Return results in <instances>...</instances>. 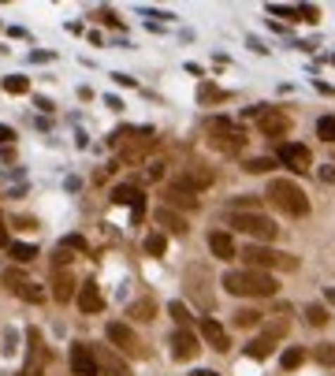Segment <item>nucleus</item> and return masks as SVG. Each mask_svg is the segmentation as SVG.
I'll return each mask as SVG.
<instances>
[{
  "instance_id": "nucleus-1",
  "label": "nucleus",
  "mask_w": 335,
  "mask_h": 376,
  "mask_svg": "<svg viewBox=\"0 0 335 376\" xmlns=\"http://www.w3.org/2000/svg\"><path fill=\"white\" fill-rule=\"evenodd\" d=\"M224 287H227V294H239V298H272L279 283L268 276V272L242 268V272H227Z\"/></svg>"
},
{
  "instance_id": "nucleus-2",
  "label": "nucleus",
  "mask_w": 335,
  "mask_h": 376,
  "mask_svg": "<svg viewBox=\"0 0 335 376\" xmlns=\"http://www.w3.org/2000/svg\"><path fill=\"white\" fill-rule=\"evenodd\" d=\"M265 198L272 201L279 213H287V216H305V213H309L305 190H302L298 183H291V179H272V183H268V194H265Z\"/></svg>"
},
{
  "instance_id": "nucleus-3",
  "label": "nucleus",
  "mask_w": 335,
  "mask_h": 376,
  "mask_svg": "<svg viewBox=\"0 0 335 376\" xmlns=\"http://www.w3.org/2000/svg\"><path fill=\"white\" fill-rule=\"evenodd\" d=\"M242 261H246V268L253 272H268V268H298V257H291V253H276V250H268V246H246L242 250Z\"/></svg>"
},
{
  "instance_id": "nucleus-4",
  "label": "nucleus",
  "mask_w": 335,
  "mask_h": 376,
  "mask_svg": "<svg viewBox=\"0 0 335 376\" xmlns=\"http://www.w3.org/2000/svg\"><path fill=\"white\" fill-rule=\"evenodd\" d=\"M283 335H287V317H279V320H268V324H265V332L257 335V339H250L246 346H242V354H246V358H253V361H265V358L276 350V343L283 339Z\"/></svg>"
},
{
  "instance_id": "nucleus-5",
  "label": "nucleus",
  "mask_w": 335,
  "mask_h": 376,
  "mask_svg": "<svg viewBox=\"0 0 335 376\" xmlns=\"http://www.w3.org/2000/svg\"><path fill=\"white\" fill-rule=\"evenodd\" d=\"M231 227L242 231V235H253L257 242H272L276 239V220H268L261 213H231Z\"/></svg>"
},
{
  "instance_id": "nucleus-6",
  "label": "nucleus",
  "mask_w": 335,
  "mask_h": 376,
  "mask_svg": "<svg viewBox=\"0 0 335 376\" xmlns=\"http://www.w3.org/2000/svg\"><path fill=\"white\" fill-rule=\"evenodd\" d=\"M246 115H250V120H257V131H261L265 138H283V134L291 131L287 112H279V108H250Z\"/></svg>"
},
{
  "instance_id": "nucleus-7",
  "label": "nucleus",
  "mask_w": 335,
  "mask_h": 376,
  "mask_svg": "<svg viewBox=\"0 0 335 376\" xmlns=\"http://www.w3.org/2000/svg\"><path fill=\"white\" fill-rule=\"evenodd\" d=\"M276 157H279V164H283V168H291V172H298V175H302V172H309V164H313L309 149H305V146H298V142H283Z\"/></svg>"
},
{
  "instance_id": "nucleus-8",
  "label": "nucleus",
  "mask_w": 335,
  "mask_h": 376,
  "mask_svg": "<svg viewBox=\"0 0 335 376\" xmlns=\"http://www.w3.org/2000/svg\"><path fill=\"white\" fill-rule=\"evenodd\" d=\"M105 335H108V343L112 346H120L123 354H131V358H138L141 354V343H138V335L127 328V324H120V320H112L108 328H105Z\"/></svg>"
},
{
  "instance_id": "nucleus-9",
  "label": "nucleus",
  "mask_w": 335,
  "mask_h": 376,
  "mask_svg": "<svg viewBox=\"0 0 335 376\" xmlns=\"http://www.w3.org/2000/svg\"><path fill=\"white\" fill-rule=\"evenodd\" d=\"M209 134H213V146H216V149H227V153L242 149V142H246L227 120H213V123H209Z\"/></svg>"
},
{
  "instance_id": "nucleus-10",
  "label": "nucleus",
  "mask_w": 335,
  "mask_h": 376,
  "mask_svg": "<svg viewBox=\"0 0 335 376\" xmlns=\"http://www.w3.org/2000/svg\"><path fill=\"white\" fill-rule=\"evenodd\" d=\"M4 283H8V287L15 291L19 298H27V302H45V291L37 287L34 280H27V276H23L19 268H8V272H4Z\"/></svg>"
},
{
  "instance_id": "nucleus-11",
  "label": "nucleus",
  "mask_w": 335,
  "mask_h": 376,
  "mask_svg": "<svg viewBox=\"0 0 335 376\" xmlns=\"http://www.w3.org/2000/svg\"><path fill=\"white\" fill-rule=\"evenodd\" d=\"M71 369L75 376H97V358H94V346L89 343H75L71 346Z\"/></svg>"
},
{
  "instance_id": "nucleus-12",
  "label": "nucleus",
  "mask_w": 335,
  "mask_h": 376,
  "mask_svg": "<svg viewBox=\"0 0 335 376\" xmlns=\"http://www.w3.org/2000/svg\"><path fill=\"white\" fill-rule=\"evenodd\" d=\"M213 179H216V175H213V168H205V164H190L187 172L175 179V183L198 194V190H205V187H213Z\"/></svg>"
},
{
  "instance_id": "nucleus-13",
  "label": "nucleus",
  "mask_w": 335,
  "mask_h": 376,
  "mask_svg": "<svg viewBox=\"0 0 335 376\" xmlns=\"http://www.w3.org/2000/svg\"><path fill=\"white\" fill-rule=\"evenodd\" d=\"M112 201H115V205H131L134 224L141 220V213H146V194H141L138 187H115V190H112Z\"/></svg>"
},
{
  "instance_id": "nucleus-14",
  "label": "nucleus",
  "mask_w": 335,
  "mask_h": 376,
  "mask_svg": "<svg viewBox=\"0 0 335 376\" xmlns=\"http://www.w3.org/2000/svg\"><path fill=\"white\" fill-rule=\"evenodd\" d=\"M201 350V343H198V335L194 332H187V328H179L175 335H172V354L179 358V361H190Z\"/></svg>"
},
{
  "instance_id": "nucleus-15",
  "label": "nucleus",
  "mask_w": 335,
  "mask_h": 376,
  "mask_svg": "<svg viewBox=\"0 0 335 376\" xmlns=\"http://www.w3.org/2000/svg\"><path fill=\"white\" fill-rule=\"evenodd\" d=\"M164 201H168V209H198V194L194 190H187V187H179V183H168V194H164Z\"/></svg>"
},
{
  "instance_id": "nucleus-16",
  "label": "nucleus",
  "mask_w": 335,
  "mask_h": 376,
  "mask_svg": "<svg viewBox=\"0 0 335 376\" xmlns=\"http://www.w3.org/2000/svg\"><path fill=\"white\" fill-rule=\"evenodd\" d=\"M79 309H82V313H101V309H105V298H101L94 280H86L79 287Z\"/></svg>"
},
{
  "instance_id": "nucleus-17",
  "label": "nucleus",
  "mask_w": 335,
  "mask_h": 376,
  "mask_svg": "<svg viewBox=\"0 0 335 376\" xmlns=\"http://www.w3.org/2000/svg\"><path fill=\"white\" fill-rule=\"evenodd\" d=\"M19 376H45V350H42V335L30 332V361Z\"/></svg>"
},
{
  "instance_id": "nucleus-18",
  "label": "nucleus",
  "mask_w": 335,
  "mask_h": 376,
  "mask_svg": "<svg viewBox=\"0 0 335 376\" xmlns=\"http://www.w3.org/2000/svg\"><path fill=\"white\" fill-rule=\"evenodd\" d=\"M94 358H97V369H105V372H112V376H127V372H131V369H127V361L115 358L108 346H97Z\"/></svg>"
},
{
  "instance_id": "nucleus-19",
  "label": "nucleus",
  "mask_w": 335,
  "mask_h": 376,
  "mask_svg": "<svg viewBox=\"0 0 335 376\" xmlns=\"http://www.w3.org/2000/svg\"><path fill=\"white\" fill-rule=\"evenodd\" d=\"M201 335L209 339V346H216V350H227V332H224V324H220V320L205 317V320H201Z\"/></svg>"
},
{
  "instance_id": "nucleus-20",
  "label": "nucleus",
  "mask_w": 335,
  "mask_h": 376,
  "mask_svg": "<svg viewBox=\"0 0 335 376\" xmlns=\"http://www.w3.org/2000/svg\"><path fill=\"white\" fill-rule=\"evenodd\" d=\"M157 224H160V227H168L172 235H187V220L179 216L175 209H168V205H164V209H157Z\"/></svg>"
},
{
  "instance_id": "nucleus-21",
  "label": "nucleus",
  "mask_w": 335,
  "mask_h": 376,
  "mask_svg": "<svg viewBox=\"0 0 335 376\" xmlns=\"http://www.w3.org/2000/svg\"><path fill=\"white\" fill-rule=\"evenodd\" d=\"M209 250L220 257V261H231V257H235V242H231V235H224V231H213V235H209Z\"/></svg>"
},
{
  "instance_id": "nucleus-22",
  "label": "nucleus",
  "mask_w": 335,
  "mask_h": 376,
  "mask_svg": "<svg viewBox=\"0 0 335 376\" xmlns=\"http://www.w3.org/2000/svg\"><path fill=\"white\" fill-rule=\"evenodd\" d=\"M75 287H79V283H75L68 272H56V280H53V298H56V302H71V298H75Z\"/></svg>"
},
{
  "instance_id": "nucleus-23",
  "label": "nucleus",
  "mask_w": 335,
  "mask_h": 376,
  "mask_svg": "<svg viewBox=\"0 0 335 376\" xmlns=\"http://www.w3.org/2000/svg\"><path fill=\"white\" fill-rule=\"evenodd\" d=\"M153 313H157V302H153V298H138V302H131V317L134 320H153Z\"/></svg>"
},
{
  "instance_id": "nucleus-24",
  "label": "nucleus",
  "mask_w": 335,
  "mask_h": 376,
  "mask_svg": "<svg viewBox=\"0 0 335 376\" xmlns=\"http://www.w3.org/2000/svg\"><path fill=\"white\" fill-rule=\"evenodd\" d=\"M11 257H15L19 265H27V261H34V257H37V246H30V242H11Z\"/></svg>"
},
{
  "instance_id": "nucleus-25",
  "label": "nucleus",
  "mask_w": 335,
  "mask_h": 376,
  "mask_svg": "<svg viewBox=\"0 0 335 376\" xmlns=\"http://www.w3.org/2000/svg\"><path fill=\"white\" fill-rule=\"evenodd\" d=\"M198 101L213 105V101H227V94H224V89H216L213 82H201V86H198Z\"/></svg>"
},
{
  "instance_id": "nucleus-26",
  "label": "nucleus",
  "mask_w": 335,
  "mask_h": 376,
  "mask_svg": "<svg viewBox=\"0 0 335 376\" xmlns=\"http://www.w3.org/2000/svg\"><path fill=\"white\" fill-rule=\"evenodd\" d=\"M317 138L320 142H335V115H320L317 120Z\"/></svg>"
},
{
  "instance_id": "nucleus-27",
  "label": "nucleus",
  "mask_w": 335,
  "mask_h": 376,
  "mask_svg": "<svg viewBox=\"0 0 335 376\" xmlns=\"http://www.w3.org/2000/svg\"><path fill=\"white\" fill-rule=\"evenodd\" d=\"M302 361H305V350H302V346H291L287 354L279 358V365H283V369H298Z\"/></svg>"
},
{
  "instance_id": "nucleus-28",
  "label": "nucleus",
  "mask_w": 335,
  "mask_h": 376,
  "mask_svg": "<svg viewBox=\"0 0 335 376\" xmlns=\"http://www.w3.org/2000/svg\"><path fill=\"white\" fill-rule=\"evenodd\" d=\"M4 89H8V94H27V89H30V79H23V75H8V79H4Z\"/></svg>"
},
{
  "instance_id": "nucleus-29",
  "label": "nucleus",
  "mask_w": 335,
  "mask_h": 376,
  "mask_svg": "<svg viewBox=\"0 0 335 376\" xmlns=\"http://www.w3.org/2000/svg\"><path fill=\"white\" fill-rule=\"evenodd\" d=\"M305 320L313 324V328H320V324H328V309L324 306H309L305 309Z\"/></svg>"
},
{
  "instance_id": "nucleus-30",
  "label": "nucleus",
  "mask_w": 335,
  "mask_h": 376,
  "mask_svg": "<svg viewBox=\"0 0 335 376\" xmlns=\"http://www.w3.org/2000/svg\"><path fill=\"white\" fill-rule=\"evenodd\" d=\"M164 250H168V239L160 235V231H157V235H149V239H146V253H153V257H160Z\"/></svg>"
},
{
  "instance_id": "nucleus-31",
  "label": "nucleus",
  "mask_w": 335,
  "mask_h": 376,
  "mask_svg": "<svg viewBox=\"0 0 335 376\" xmlns=\"http://www.w3.org/2000/svg\"><path fill=\"white\" fill-rule=\"evenodd\" d=\"M242 168H246L250 175H261V172H272V161H268V157H253V161H246Z\"/></svg>"
},
{
  "instance_id": "nucleus-32",
  "label": "nucleus",
  "mask_w": 335,
  "mask_h": 376,
  "mask_svg": "<svg viewBox=\"0 0 335 376\" xmlns=\"http://www.w3.org/2000/svg\"><path fill=\"white\" fill-rule=\"evenodd\" d=\"M235 324H239V328H253V324H261V313H253V309H239Z\"/></svg>"
},
{
  "instance_id": "nucleus-33",
  "label": "nucleus",
  "mask_w": 335,
  "mask_h": 376,
  "mask_svg": "<svg viewBox=\"0 0 335 376\" xmlns=\"http://www.w3.org/2000/svg\"><path fill=\"white\" fill-rule=\"evenodd\" d=\"M317 361L320 365H335V343H320L317 346Z\"/></svg>"
},
{
  "instance_id": "nucleus-34",
  "label": "nucleus",
  "mask_w": 335,
  "mask_h": 376,
  "mask_svg": "<svg viewBox=\"0 0 335 376\" xmlns=\"http://www.w3.org/2000/svg\"><path fill=\"white\" fill-rule=\"evenodd\" d=\"M168 313H172V320H175V324H183V328H187L190 313H187V306H183V302H172V306H168Z\"/></svg>"
},
{
  "instance_id": "nucleus-35",
  "label": "nucleus",
  "mask_w": 335,
  "mask_h": 376,
  "mask_svg": "<svg viewBox=\"0 0 335 376\" xmlns=\"http://www.w3.org/2000/svg\"><path fill=\"white\" fill-rule=\"evenodd\" d=\"M246 209H253V213H257V198L242 194V198H235V213H246Z\"/></svg>"
},
{
  "instance_id": "nucleus-36",
  "label": "nucleus",
  "mask_w": 335,
  "mask_h": 376,
  "mask_svg": "<svg viewBox=\"0 0 335 376\" xmlns=\"http://www.w3.org/2000/svg\"><path fill=\"white\" fill-rule=\"evenodd\" d=\"M294 15H302L305 23H317V19H320V11H317V8H309V4H302V8H294Z\"/></svg>"
},
{
  "instance_id": "nucleus-37",
  "label": "nucleus",
  "mask_w": 335,
  "mask_h": 376,
  "mask_svg": "<svg viewBox=\"0 0 335 376\" xmlns=\"http://www.w3.org/2000/svg\"><path fill=\"white\" fill-rule=\"evenodd\" d=\"M63 246H68V250H86V239L82 235H68V239H63Z\"/></svg>"
},
{
  "instance_id": "nucleus-38",
  "label": "nucleus",
  "mask_w": 335,
  "mask_h": 376,
  "mask_svg": "<svg viewBox=\"0 0 335 376\" xmlns=\"http://www.w3.org/2000/svg\"><path fill=\"white\" fill-rule=\"evenodd\" d=\"M71 261V250L68 246H56V265H68Z\"/></svg>"
},
{
  "instance_id": "nucleus-39",
  "label": "nucleus",
  "mask_w": 335,
  "mask_h": 376,
  "mask_svg": "<svg viewBox=\"0 0 335 376\" xmlns=\"http://www.w3.org/2000/svg\"><path fill=\"white\" fill-rule=\"evenodd\" d=\"M320 179H324V183H335V168L324 164V168H320Z\"/></svg>"
},
{
  "instance_id": "nucleus-40",
  "label": "nucleus",
  "mask_w": 335,
  "mask_h": 376,
  "mask_svg": "<svg viewBox=\"0 0 335 376\" xmlns=\"http://www.w3.org/2000/svg\"><path fill=\"white\" fill-rule=\"evenodd\" d=\"M146 175H149V179H160V175H164V164H149Z\"/></svg>"
},
{
  "instance_id": "nucleus-41",
  "label": "nucleus",
  "mask_w": 335,
  "mask_h": 376,
  "mask_svg": "<svg viewBox=\"0 0 335 376\" xmlns=\"http://www.w3.org/2000/svg\"><path fill=\"white\" fill-rule=\"evenodd\" d=\"M15 138V131H11V127H0V146H4V142H11Z\"/></svg>"
},
{
  "instance_id": "nucleus-42",
  "label": "nucleus",
  "mask_w": 335,
  "mask_h": 376,
  "mask_svg": "<svg viewBox=\"0 0 335 376\" xmlns=\"http://www.w3.org/2000/svg\"><path fill=\"white\" fill-rule=\"evenodd\" d=\"M8 242V227H4V216H0V246Z\"/></svg>"
},
{
  "instance_id": "nucleus-43",
  "label": "nucleus",
  "mask_w": 335,
  "mask_h": 376,
  "mask_svg": "<svg viewBox=\"0 0 335 376\" xmlns=\"http://www.w3.org/2000/svg\"><path fill=\"white\" fill-rule=\"evenodd\" d=\"M190 376H220V372H213V369H194Z\"/></svg>"
},
{
  "instance_id": "nucleus-44",
  "label": "nucleus",
  "mask_w": 335,
  "mask_h": 376,
  "mask_svg": "<svg viewBox=\"0 0 335 376\" xmlns=\"http://www.w3.org/2000/svg\"><path fill=\"white\" fill-rule=\"evenodd\" d=\"M324 298H328V302H335V287H328V291H324Z\"/></svg>"
}]
</instances>
